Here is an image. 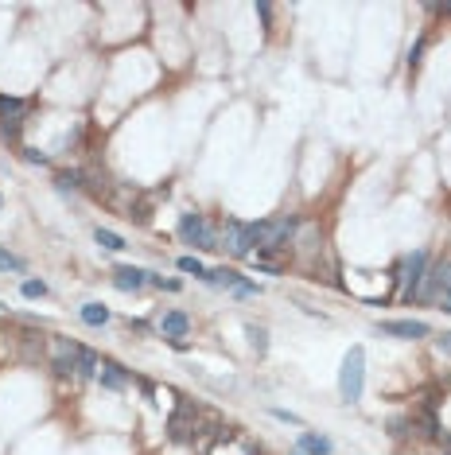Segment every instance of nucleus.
<instances>
[{"label":"nucleus","instance_id":"31","mask_svg":"<svg viewBox=\"0 0 451 455\" xmlns=\"http://www.w3.org/2000/svg\"><path fill=\"white\" fill-rule=\"evenodd\" d=\"M296 455H303V451H296Z\"/></svg>","mask_w":451,"mask_h":455},{"label":"nucleus","instance_id":"3","mask_svg":"<svg viewBox=\"0 0 451 455\" xmlns=\"http://www.w3.org/2000/svg\"><path fill=\"white\" fill-rule=\"evenodd\" d=\"M447 292H451V257H440L436 265H428L424 284H420V296H417V300L436 303V308H440V300H443Z\"/></svg>","mask_w":451,"mask_h":455},{"label":"nucleus","instance_id":"29","mask_svg":"<svg viewBox=\"0 0 451 455\" xmlns=\"http://www.w3.org/2000/svg\"><path fill=\"white\" fill-rule=\"evenodd\" d=\"M257 16L268 24V20H273V4H257Z\"/></svg>","mask_w":451,"mask_h":455},{"label":"nucleus","instance_id":"8","mask_svg":"<svg viewBox=\"0 0 451 455\" xmlns=\"http://www.w3.org/2000/svg\"><path fill=\"white\" fill-rule=\"evenodd\" d=\"M207 455H261V451L249 436H242V432H234V428H222Z\"/></svg>","mask_w":451,"mask_h":455},{"label":"nucleus","instance_id":"4","mask_svg":"<svg viewBox=\"0 0 451 455\" xmlns=\"http://www.w3.org/2000/svg\"><path fill=\"white\" fill-rule=\"evenodd\" d=\"M428 265H432V261H428L424 249H417L412 257H405V261H401V277H397V280H401V303H412L420 296V284H424Z\"/></svg>","mask_w":451,"mask_h":455},{"label":"nucleus","instance_id":"5","mask_svg":"<svg viewBox=\"0 0 451 455\" xmlns=\"http://www.w3.org/2000/svg\"><path fill=\"white\" fill-rule=\"evenodd\" d=\"M179 237H183L191 249H222V245H218V234L210 230V222L202 218L199 211H191V214L179 218Z\"/></svg>","mask_w":451,"mask_h":455},{"label":"nucleus","instance_id":"6","mask_svg":"<svg viewBox=\"0 0 451 455\" xmlns=\"http://www.w3.org/2000/svg\"><path fill=\"white\" fill-rule=\"evenodd\" d=\"M199 416H202V409L195 401H183L171 413V421H167V436L176 440V444H191L195 436H199Z\"/></svg>","mask_w":451,"mask_h":455},{"label":"nucleus","instance_id":"19","mask_svg":"<svg viewBox=\"0 0 451 455\" xmlns=\"http://www.w3.org/2000/svg\"><path fill=\"white\" fill-rule=\"evenodd\" d=\"M179 272H187V277H199V280H207V265H202L199 257H179Z\"/></svg>","mask_w":451,"mask_h":455},{"label":"nucleus","instance_id":"7","mask_svg":"<svg viewBox=\"0 0 451 455\" xmlns=\"http://www.w3.org/2000/svg\"><path fill=\"white\" fill-rule=\"evenodd\" d=\"M288 261H292V245H268V249L249 253V265L261 272H285Z\"/></svg>","mask_w":451,"mask_h":455},{"label":"nucleus","instance_id":"27","mask_svg":"<svg viewBox=\"0 0 451 455\" xmlns=\"http://www.w3.org/2000/svg\"><path fill=\"white\" fill-rule=\"evenodd\" d=\"M436 350H440V354H451V331H443V335L436 338Z\"/></svg>","mask_w":451,"mask_h":455},{"label":"nucleus","instance_id":"14","mask_svg":"<svg viewBox=\"0 0 451 455\" xmlns=\"http://www.w3.org/2000/svg\"><path fill=\"white\" fill-rule=\"evenodd\" d=\"M300 451L303 455H331L334 444L327 436H315V432H300Z\"/></svg>","mask_w":451,"mask_h":455},{"label":"nucleus","instance_id":"20","mask_svg":"<svg viewBox=\"0 0 451 455\" xmlns=\"http://www.w3.org/2000/svg\"><path fill=\"white\" fill-rule=\"evenodd\" d=\"M55 187H59V191H78V187H82V171H59V176H55Z\"/></svg>","mask_w":451,"mask_h":455},{"label":"nucleus","instance_id":"25","mask_svg":"<svg viewBox=\"0 0 451 455\" xmlns=\"http://www.w3.org/2000/svg\"><path fill=\"white\" fill-rule=\"evenodd\" d=\"M257 292H261V288H257V284H249V280L234 288V296H237V300H245V296H257Z\"/></svg>","mask_w":451,"mask_h":455},{"label":"nucleus","instance_id":"24","mask_svg":"<svg viewBox=\"0 0 451 455\" xmlns=\"http://www.w3.org/2000/svg\"><path fill=\"white\" fill-rule=\"evenodd\" d=\"M424 47H428V43H424V39H417V47H412V55H409V67H412V70L420 67V55H424Z\"/></svg>","mask_w":451,"mask_h":455},{"label":"nucleus","instance_id":"18","mask_svg":"<svg viewBox=\"0 0 451 455\" xmlns=\"http://www.w3.org/2000/svg\"><path fill=\"white\" fill-rule=\"evenodd\" d=\"M93 242H98L101 245V249H109V253H121V249H125V237H121V234H113V230H93Z\"/></svg>","mask_w":451,"mask_h":455},{"label":"nucleus","instance_id":"16","mask_svg":"<svg viewBox=\"0 0 451 455\" xmlns=\"http://www.w3.org/2000/svg\"><path fill=\"white\" fill-rule=\"evenodd\" d=\"M207 284H218V288H237V284H245L242 280V272H234V269H207Z\"/></svg>","mask_w":451,"mask_h":455},{"label":"nucleus","instance_id":"12","mask_svg":"<svg viewBox=\"0 0 451 455\" xmlns=\"http://www.w3.org/2000/svg\"><path fill=\"white\" fill-rule=\"evenodd\" d=\"M159 331L167 335V343H176V338H187V331H191V319H187L183 312H164V319H159Z\"/></svg>","mask_w":451,"mask_h":455},{"label":"nucleus","instance_id":"26","mask_svg":"<svg viewBox=\"0 0 451 455\" xmlns=\"http://www.w3.org/2000/svg\"><path fill=\"white\" fill-rule=\"evenodd\" d=\"M20 152H24L27 164H47V156H43V152H35V148H20Z\"/></svg>","mask_w":451,"mask_h":455},{"label":"nucleus","instance_id":"2","mask_svg":"<svg viewBox=\"0 0 451 455\" xmlns=\"http://www.w3.org/2000/svg\"><path fill=\"white\" fill-rule=\"evenodd\" d=\"M362 381H366V350L351 346V354L343 358V374H339V393L346 404H354L362 397Z\"/></svg>","mask_w":451,"mask_h":455},{"label":"nucleus","instance_id":"30","mask_svg":"<svg viewBox=\"0 0 451 455\" xmlns=\"http://www.w3.org/2000/svg\"><path fill=\"white\" fill-rule=\"evenodd\" d=\"M443 12H447V16H451V4H443Z\"/></svg>","mask_w":451,"mask_h":455},{"label":"nucleus","instance_id":"28","mask_svg":"<svg viewBox=\"0 0 451 455\" xmlns=\"http://www.w3.org/2000/svg\"><path fill=\"white\" fill-rule=\"evenodd\" d=\"M273 416H276V421H288V424H300V416L285 413V409H273Z\"/></svg>","mask_w":451,"mask_h":455},{"label":"nucleus","instance_id":"11","mask_svg":"<svg viewBox=\"0 0 451 455\" xmlns=\"http://www.w3.org/2000/svg\"><path fill=\"white\" fill-rule=\"evenodd\" d=\"M113 284H117L121 292H140V288L148 284V272L133 269V265H121V269H113Z\"/></svg>","mask_w":451,"mask_h":455},{"label":"nucleus","instance_id":"21","mask_svg":"<svg viewBox=\"0 0 451 455\" xmlns=\"http://www.w3.org/2000/svg\"><path fill=\"white\" fill-rule=\"evenodd\" d=\"M245 331H249V343H253V350H257V354H265V350H268V331H265V327H257V323H249V327H245Z\"/></svg>","mask_w":451,"mask_h":455},{"label":"nucleus","instance_id":"15","mask_svg":"<svg viewBox=\"0 0 451 455\" xmlns=\"http://www.w3.org/2000/svg\"><path fill=\"white\" fill-rule=\"evenodd\" d=\"M78 315H82V323H90V327H105V323L113 319V312H109L105 303H82Z\"/></svg>","mask_w":451,"mask_h":455},{"label":"nucleus","instance_id":"23","mask_svg":"<svg viewBox=\"0 0 451 455\" xmlns=\"http://www.w3.org/2000/svg\"><path fill=\"white\" fill-rule=\"evenodd\" d=\"M20 292H24L27 300H35V296H47V284H43V280H24V284H20Z\"/></svg>","mask_w":451,"mask_h":455},{"label":"nucleus","instance_id":"17","mask_svg":"<svg viewBox=\"0 0 451 455\" xmlns=\"http://www.w3.org/2000/svg\"><path fill=\"white\" fill-rule=\"evenodd\" d=\"M24 113H27V101L4 98V93H0V121H16V117H24Z\"/></svg>","mask_w":451,"mask_h":455},{"label":"nucleus","instance_id":"22","mask_svg":"<svg viewBox=\"0 0 451 455\" xmlns=\"http://www.w3.org/2000/svg\"><path fill=\"white\" fill-rule=\"evenodd\" d=\"M0 269H4V272H24V261H20L16 253H4V249H0Z\"/></svg>","mask_w":451,"mask_h":455},{"label":"nucleus","instance_id":"1","mask_svg":"<svg viewBox=\"0 0 451 455\" xmlns=\"http://www.w3.org/2000/svg\"><path fill=\"white\" fill-rule=\"evenodd\" d=\"M296 226L300 222L292 214H280V218H268V222H249V237L257 249H268V245H292Z\"/></svg>","mask_w":451,"mask_h":455},{"label":"nucleus","instance_id":"10","mask_svg":"<svg viewBox=\"0 0 451 455\" xmlns=\"http://www.w3.org/2000/svg\"><path fill=\"white\" fill-rule=\"evenodd\" d=\"M381 335H393V338H428L432 327L420 319H385L381 323Z\"/></svg>","mask_w":451,"mask_h":455},{"label":"nucleus","instance_id":"9","mask_svg":"<svg viewBox=\"0 0 451 455\" xmlns=\"http://www.w3.org/2000/svg\"><path fill=\"white\" fill-rule=\"evenodd\" d=\"M222 242H226V249L234 253V257H245V261H249L253 237H249V226H245V222L226 218V222H222Z\"/></svg>","mask_w":451,"mask_h":455},{"label":"nucleus","instance_id":"13","mask_svg":"<svg viewBox=\"0 0 451 455\" xmlns=\"http://www.w3.org/2000/svg\"><path fill=\"white\" fill-rule=\"evenodd\" d=\"M101 385H105V389H125V385H129L125 366H117V362H109V358H101Z\"/></svg>","mask_w":451,"mask_h":455},{"label":"nucleus","instance_id":"32","mask_svg":"<svg viewBox=\"0 0 451 455\" xmlns=\"http://www.w3.org/2000/svg\"><path fill=\"white\" fill-rule=\"evenodd\" d=\"M0 202H4V199H0Z\"/></svg>","mask_w":451,"mask_h":455}]
</instances>
